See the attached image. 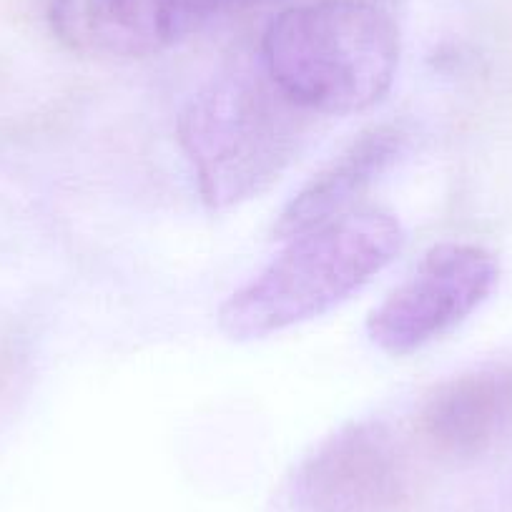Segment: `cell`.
<instances>
[{
    "label": "cell",
    "mask_w": 512,
    "mask_h": 512,
    "mask_svg": "<svg viewBox=\"0 0 512 512\" xmlns=\"http://www.w3.org/2000/svg\"><path fill=\"white\" fill-rule=\"evenodd\" d=\"M312 113L284 96L262 66L229 68L181 108L176 134L196 191L224 211L262 196L299 159Z\"/></svg>",
    "instance_id": "obj_3"
},
{
    "label": "cell",
    "mask_w": 512,
    "mask_h": 512,
    "mask_svg": "<svg viewBox=\"0 0 512 512\" xmlns=\"http://www.w3.org/2000/svg\"><path fill=\"white\" fill-rule=\"evenodd\" d=\"M497 282L500 262L492 251L457 241L432 246L415 272L372 309L369 339L392 357L420 352L470 319Z\"/></svg>",
    "instance_id": "obj_4"
},
{
    "label": "cell",
    "mask_w": 512,
    "mask_h": 512,
    "mask_svg": "<svg viewBox=\"0 0 512 512\" xmlns=\"http://www.w3.org/2000/svg\"><path fill=\"white\" fill-rule=\"evenodd\" d=\"M405 246L400 219L357 206L287 239L251 282L219 307L216 322L231 342H256L332 312L390 267Z\"/></svg>",
    "instance_id": "obj_2"
},
{
    "label": "cell",
    "mask_w": 512,
    "mask_h": 512,
    "mask_svg": "<svg viewBox=\"0 0 512 512\" xmlns=\"http://www.w3.org/2000/svg\"><path fill=\"white\" fill-rule=\"evenodd\" d=\"M417 427L445 455L490 450L512 427V369H470L440 382L422 402Z\"/></svg>",
    "instance_id": "obj_8"
},
{
    "label": "cell",
    "mask_w": 512,
    "mask_h": 512,
    "mask_svg": "<svg viewBox=\"0 0 512 512\" xmlns=\"http://www.w3.org/2000/svg\"><path fill=\"white\" fill-rule=\"evenodd\" d=\"M400 58V28L377 0L294 3L262 36V68L312 116L377 106L395 86Z\"/></svg>",
    "instance_id": "obj_1"
},
{
    "label": "cell",
    "mask_w": 512,
    "mask_h": 512,
    "mask_svg": "<svg viewBox=\"0 0 512 512\" xmlns=\"http://www.w3.org/2000/svg\"><path fill=\"white\" fill-rule=\"evenodd\" d=\"M46 13L53 36L91 58L134 61L184 36L171 0H48Z\"/></svg>",
    "instance_id": "obj_6"
},
{
    "label": "cell",
    "mask_w": 512,
    "mask_h": 512,
    "mask_svg": "<svg viewBox=\"0 0 512 512\" xmlns=\"http://www.w3.org/2000/svg\"><path fill=\"white\" fill-rule=\"evenodd\" d=\"M407 139L410 134L395 121L372 123L359 131L289 199L274 221V236L294 239L357 209L359 196L405 154Z\"/></svg>",
    "instance_id": "obj_7"
},
{
    "label": "cell",
    "mask_w": 512,
    "mask_h": 512,
    "mask_svg": "<svg viewBox=\"0 0 512 512\" xmlns=\"http://www.w3.org/2000/svg\"><path fill=\"white\" fill-rule=\"evenodd\" d=\"M410 472L384 422L359 420L324 437L289 482L294 512H402Z\"/></svg>",
    "instance_id": "obj_5"
}]
</instances>
